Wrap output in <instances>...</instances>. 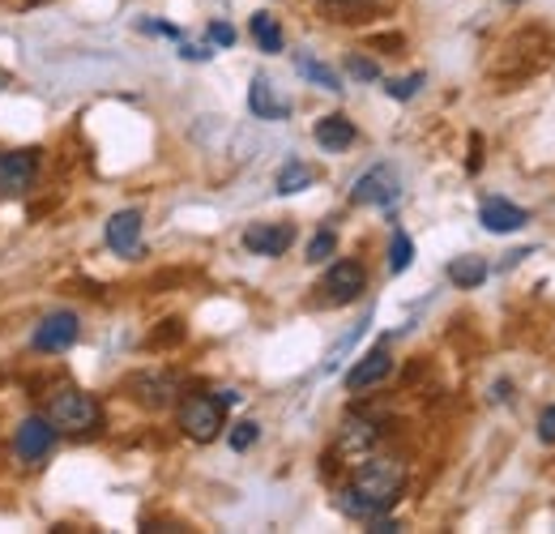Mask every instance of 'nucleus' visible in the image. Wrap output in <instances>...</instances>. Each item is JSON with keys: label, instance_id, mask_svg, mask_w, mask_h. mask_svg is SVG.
<instances>
[{"label": "nucleus", "instance_id": "f257e3e1", "mask_svg": "<svg viewBox=\"0 0 555 534\" xmlns=\"http://www.w3.org/2000/svg\"><path fill=\"white\" fill-rule=\"evenodd\" d=\"M402 487H406V467L398 458H359V470L347 487L334 496L338 513L350 522H372L380 513H393V505L402 500Z\"/></svg>", "mask_w": 555, "mask_h": 534}, {"label": "nucleus", "instance_id": "f03ea898", "mask_svg": "<svg viewBox=\"0 0 555 534\" xmlns=\"http://www.w3.org/2000/svg\"><path fill=\"white\" fill-rule=\"evenodd\" d=\"M48 419L56 423V432H69V436H86V432H99L103 428V406L94 394L77 390V385H61L52 398H48Z\"/></svg>", "mask_w": 555, "mask_h": 534}, {"label": "nucleus", "instance_id": "7ed1b4c3", "mask_svg": "<svg viewBox=\"0 0 555 534\" xmlns=\"http://www.w3.org/2000/svg\"><path fill=\"white\" fill-rule=\"evenodd\" d=\"M222 415H227V410L218 406L214 394H189V398L180 402V428H184V436L197 441V445H209V441L222 436V428H227Z\"/></svg>", "mask_w": 555, "mask_h": 534}, {"label": "nucleus", "instance_id": "20e7f679", "mask_svg": "<svg viewBox=\"0 0 555 534\" xmlns=\"http://www.w3.org/2000/svg\"><path fill=\"white\" fill-rule=\"evenodd\" d=\"M56 423L48 419V415H30V419H22L17 423V436H13V454L26 462V467H43L48 458H52V449H56Z\"/></svg>", "mask_w": 555, "mask_h": 534}, {"label": "nucleus", "instance_id": "39448f33", "mask_svg": "<svg viewBox=\"0 0 555 534\" xmlns=\"http://www.w3.org/2000/svg\"><path fill=\"white\" fill-rule=\"evenodd\" d=\"M402 198V176L389 167V163H376L372 171H363L350 189V201L354 205H376V209H389L393 201Z\"/></svg>", "mask_w": 555, "mask_h": 534}, {"label": "nucleus", "instance_id": "423d86ee", "mask_svg": "<svg viewBox=\"0 0 555 534\" xmlns=\"http://www.w3.org/2000/svg\"><path fill=\"white\" fill-rule=\"evenodd\" d=\"M77 338H81V321H77V313L61 308V313H48V317L35 326L30 346H35L39 355H56V351H69Z\"/></svg>", "mask_w": 555, "mask_h": 534}, {"label": "nucleus", "instance_id": "0eeeda50", "mask_svg": "<svg viewBox=\"0 0 555 534\" xmlns=\"http://www.w3.org/2000/svg\"><path fill=\"white\" fill-rule=\"evenodd\" d=\"M321 291H325L330 304H354L367 291V269L359 262H334L321 278Z\"/></svg>", "mask_w": 555, "mask_h": 534}, {"label": "nucleus", "instance_id": "6e6552de", "mask_svg": "<svg viewBox=\"0 0 555 534\" xmlns=\"http://www.w3.org/2000/svg\"><path fill=\"white\" fill-rule=\"evenodd\" d=\"M39 176V150H9L0 154V193H26Z\"/></svg>", "mask_w": 555, "mask_h": 534}, {"label": "nucleus", "instance_id": "1a4fd4ad", "mask_svg": "<svg viewBox=\"0 0 555 534\" xmlns=\"http://www.w3.org/2000/svg\"><path fill=\"white\" fill-rule=\"evenodd\" d=\"M103 240L116 257H141V209H120L107 218Z\"/></svg>", "mask_w": 555, "mask_h": 534}, {"label": "nucleus", "instance_id": "9d476101", "mask_svg": "<svg viewBox=\"0 0 555 534\" xmlns=\"http://www.w3.org/2000/svg\"><path fill=\"white\" fill-rule=\"evenodd\" d=\"M295 244V227L291 223H253L244 231V249L257 257H282Z\"/></svg>", "mask_w": 555, "mask_h": 534}, {"label": "nucleus", "instance_id": "9b49d317", "mask_svg": "<svg viewBox=\"0 0 555 534\" xmlns=\"http://www.w3.org/2000/svg\"><path fill=\"white\" fill-rule=\"evenodd\" d=\"M389 372H393V355H389V346L380 342L376 351H367V355L347 372V390H354V394H359V390H372V385H380Z\"/></svg>", "mask_w": 555, "mask_h": 534}, {"label": "nucleus", "instance_id": "f8f14e48", "mask_svg": "<svg viewBox=\"0 0 555 534\" xmlns=\"http://www.w3.org/2000/svg\"><path fill=\"white\" fill-rule=\"evenodd\" d=\"M479 223L491 236H508V231H521L530 223V209H521V205H513L504 198H487L483 209H479Z\"/></svg>", "mask_w": 555, "mask_h": 534}, {"label": "nucleus", "instance_id": "ddd939ff", "mask_svg": "<svg viewBox=\"0 0 555 534\" xmlns=\"http://www.w3.org/2000/svg\"><path fill=\"white\" fill-rule=\"evenodd\" d=\"M248 107H253L257 120H286V116H291V99L278 94L274 81H270L266 73L253 77V86H248Z\"/></svg>", "mask_w": 555, "mask_h": 534}, {"label": "nucleus", "instance_id": "4468645a", "mask_svg": "<svg viewBox=\"0 0 555 534\" xmlns=\"http://www.w3.org/2000/svg\"><path fill=\"white\" fill-rule=\"evenodd\" d=\"M376 441H380V428L372 419H347L343 432H338V454L359 462V458H367L376 449Z\"/></svg>", "mask_w": 555, "mask_h": 534}, {"label": "nucleus", "instance_id": "2eb2a0df", "mask_svg": "<svg viewBox=\"0 0 555 534\" xmlns=\"http://www.w3.org/2000/svg\"><path fill=\"white\" fill-rule=\"evenodd\" d=\"M312 137H317V145H321V150L338 154V150H350V145H354L359 129H354L347 116L338 112V116H321V120H317V129H312Z\"/></svg>", "mask_w": 555, "mask_h": 534}, {"label": "nucleus", "instance_id": "dca6fc26", "mask_svg": "<svg viewBox=\"0 0 555 534\" xmlns=\"http://www.w3.org/2000/svg\"><path fill=\"white\" fill-rule=\"evenodd\" d=\"M133 394H138L141 406H154V410H163L167 402L176 398V381L171 377H163V372H145L133 381Z\"/></svg>", "mask_w": 555, "mask_h": 534}, {"label": "nucleus", "instance_id": "f3484780", "mask_svg": "<svg viewBox=\"0 0 555 534\" xmlns=\"http://www.w3.org/2000/svg\"><path fill=\"white\" fill-rule=\"evenodd\" d=\"M295 73H299L304 81H312V86L330 90V94H343V77H338L330 65H321L312 52H299V56H295Z\"/></svg>", "mask_w": 555, "mask_h": 534}, {"label": "nucleus", "instance_id": "a211bd4d", "mask_svg": "<svg viewBox=\"0 0 555 534\" xmlns=\"http://www.w3.org/2000/svg\"><path fill=\"white\" fill-rule=\"evenodd\" d=\"M487 274H491V269H487L483 257H453V262H449V282H453V287H462V291L483 287Z\"/></svg>", "mask_w": 555, "mask_h": 534}, {"label": "nucleus", "instance_id": "6ab92c4d", "mask_svg": "<svg viewBox=\"0 0 555 534\" xmlns=\"http://www.w3.org/2000/svg\"><path fill=\"white\" fill-rule=\"evenodd\" d=\"M312 180H317V171L308 167V163H299V158H291L282 171H278L274 189L282 198H291V193H304V189H312Z\"/></svg>", "mask_w": 555, "mask_h": 534}, {"label": "nucleus", "instance_id": "aec40b11", "mask_svg": "<svg viewBox=\"0 0 555 534\" xmlns=\"http://www.w3.org/2000/svg\"><path fill=\"white\" fill-rule=\"evenodd\" d=\"M248 26H253V39H257V48H261V52H270V56L282 52V43H286V39H282V26H278L274 13H253V22H248Z\"/></svg>", "mask_w": 555, "mask_h": 534}, {"label": "nucleus", "instance_id": "412c9836", "mask_svg": "<svg viewBox=\"0 0 555 534\" xmlns=\"http://www.w3.org/2000/svg\"><path fill=\"white\" fill-rule=\"evenodd\" d=\"M411 262H415V240L406 231H393V240H389V274H406Z\"/></svg>", "mask_w": 555, "mask_h": 534}, {"label": "nucleus", "instance_id": "4be33fe9", "mask_svg": "<svg viewBox=\"0 0 555 534\" xmlns=\"http://www.w3.org/2000/svg\"><path fill=\"white\" fill-rule=\"evenodd\" d=\"M334 249H338V236H334V227H321V231L308 240V262H312V266H321L325 257H334Z\"/></svg>", "mask_w": 555, "mask_h": 534}, {"label": "nucleus", "instance_id": "5701e85b", "mask_svg": "<svg viewBox=\"0 0 555 534\" xmlns=\"http://www.w3.org/2000/svg\"><path fill=\"white\" fill-rule=\"evenodd\" d=\"M227 441H231V449H235V454H244V449H253V445L261 441V423L244 419V423H235V428H231V436H227Z\"/></svg>", "mask_w": 555, "mask_h": 534}, {"label": "nucleus", "instance_id": "b1692460", "mask_svg": "<svg viewBox=\"0 0 555 534\" xmlns=\"http://www.w3.org/2000/svg\"><path fill=\"white\" fill-rule=\"evenodd\" d=\"M423 81H427L423 73H411V77H393V81H385V94H389V99H398V103H406V99H415Z\"/></svg>", "mask_w": 555, "mask_h": 534}, {"label": "nucleus", "instance_id": "393cba45", "mask_svg": "<svg viewBox=\"0 0 555 534\" xmlns=\"http://www.w3.org/2000/svg\"><path fill=\"white\" fill-rule=\"evenodd\" d=\"M347 73H350V77H359V81H376V77H380L376 61H367V56H350Z\"/></svg>", "mask_w": 555, "mask_h": 534}, {"label": "nucleus", "instance_id": "a878e982", "mask_svg": "<svg viewBox=\"0 0 555 534\" xmlns=\"http://www.w3.org/2000/svg\"><path fill=\"white\" fill-rule=\"evenodd\" d=\"M206 39L214 48H235V26H227V22H209Z\"/></svg>", "mask_w": 555, "mask_h": 534}, {"label": "nucleus", "instance_id": "bb28decb", "mask_svg": "<svg viewBox=\"0 0 555 534\" xmlns=\"http://www.w3.org/2000/svg\"><path fill=\"white\" fill-rule=\"evenodd\" d=\"M138 30H145V35H163V39H180V30H176L171 22H150V17H141Z\"/></svg>", "mask_w": 555, "mask_h": 534}, {"label": "nucleus", "instance_id": "cd10ccee", "mask_svg": "<svg viewBox=\"0 0 555 534\" xmlns=\"http://www.w3.org/2000/svg\"><path fill=\"white\" fill-rule=\"evenodd\" d=\"M180 56H184V61H202V65H206L209 56H214V43H180Z\"/></svg>", "mask_w": 555, "mask_h": 534}, {"label": "nucleus", "instance_id": "c85d7f7f", "mask_svg": "<svg viewBox=\"0 0 555 534\" xmlns=\"http://www.w3.org/2000/svg\"><path fill=\"white\" fill-rule=\"evenodd\" d=\"M539 441H543V445H555V406H547V410L539 415Z\"/></svg>", "mask_w": 555, "mask_h": 534}, {"label": "nucleus", "instance_id": "c756f323", "mask_svg": "<svg viewBox=\"0 0 555 534\" xmlns=\"http://www.w3.org/2000/svg\"><path fill=\"white\" fill-rule=\"evenodd\" d=\"M214 398H218V406H222V410H231V406H240V394H235V390H218Z\"/></svg>", "mask_w": 555, "mask_h": 534}, {"label": "nucleus", "instance_id": "7c9ffc66", "mask_svg": "<svg viewBox=\"0 0 555 534\" xmlns=\"http://www.w3.org/2000/svg\"><path fill=\"white\" fill-rule=\"evenodd\" d=\"M321 4H334V9H363V4H372V0H321Z\"/></svg>", "mask_w": 555, "mask_h": 534}, {"label": "nucleus", "instance_id": "2f4dec72", "mask_svg": "<svg viewBox=\"0 0 555 534\" xmlns=\"http://www.w3.org/2000/svg\"><path fill=\"white\" fill-rule=\"evenodd\" d=\"M504 398H513V385H508V381H500V385L491 390V402H504Z\"/></svg>", "mask_w": 555, "mask_h": 534}, {"label": "nucleus", "instance_id": "473e14b6", "mask_svg": "<svg viewBox=\"0 0 555 534\" xmlns=\"http://www.w3.org/2000/svg\"><path fill=\"white\" fill-rule=\"evenodd\" d=\"M513 4H517V0H513Z\"/></svg>", "mask_w": 555, "mask_h": 534}]
</instances>
